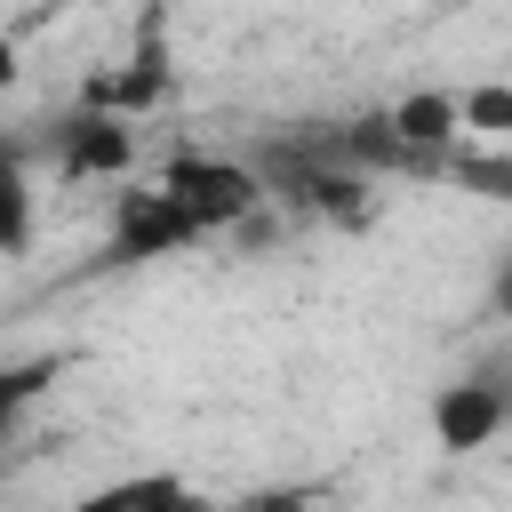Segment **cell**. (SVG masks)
<instances>
[{"label":"cell","instance_id":"13","mask_svg":"<svg viewBox=\"0 0 512 512\" xmlns=\"http://www.w3.org/2000/svg\"><path fill=\"white\" fill-rule=\"evenodd\" d=\"M488 304H496V320H512V256L496 264V280H488Z\"/></svg>","mask_w":512,"mask_h":512},{"label":"cell","instance_id":"1","mask_svg":"<svg viewBox=\"0 0 512 512\" xmlns=\"http://www.w3.org/2000/svg\"><path fill=\"white\" fill-rule=\"evenodd\" d=\"M152 192L192 224V240H224L264 208V176L248 160H232V152H176L152 176Z\"/></svg>","mask_w":512,"mask_h":512},{"label":"cell","instance_id":"11","mask_svg":"<svg viewBox=\"0 0 512 512\" xmlns=\"http://www.w3.org/2000/svg\"><path fill=\"white\" fill-rule=\"evenodd\" d=\"M56 368H64L56 352H40V360H0V432H16V416L56 384Z\"/></svg>","mask_w":512,"mask_h":512},{"label":"cell","instance_id":"3","mask_svg":"<svg viewBox=\"0 0 512 512\" xmlns=\"http://www.w3.org/2000/svg\"><path fill=\"white\" fill-rule=\"evenodd\" d=\"M376 120H384V136L424 168V184H440V160L464 144V104H456V88H400Z\"/></svg>","mask_w":512,"mask_h":512},{"label":"cell","instance_id":"2","mask_svg":"<svg viewBox=\"0 0 512 512\" xmlns=\"http://www.w3.org/2000/svg\"><path fill=\"white\" fill-rule=\"evenodd\" d=\"M168 88H176V64H168V16H160V8H144L128 64L88 80V112H112V120H144V112H152Z\"/></svg>","mask_w":512,"mask_h":512},{"label":"cell","instance_id":"6","mask_svg":"<svg viewBox=\"0 0 512 512\" xmlns=\"http://www.w3.org/2000/svg\"><path fill=\"white\" fill-rule=\"evenodd\" d=\"M504 424H512V392H504L496 376L440 384V400H432V440H440L448 456H480Z\"/></svg>","mask_w":512,"mask_h":512},{"label":"cell","instance_id":"4","mask_svg":"<svg viewBox=\"0 0 512 512\" xmlns=\"http://www.w3.org/2000/svg\"><path fill=\"white\" fill-rule=\"evenodd\" d=\"M128 168H136V120L72 112L56 128V176L64 184H128Z\"/></svg>","mask_w":512,"mask_h":512},{"label":"cell","instance_id":"12","mask_svg":"<svg viewBox=\"0 0 512 512\" xmlns=\"http://www.w3.org/2000/svg\"><path fill=\"white\" fill-rule=\"evenodd\" d=\"M304 504H320L312 488H256L248 496V512H304Z\"/></svg>","mask_w":512,"mask_h":512},{"label":"cell","instance_id":"7","mask_svg":"<svg viewBox=\"0 0 512 512\" xmlns=\"http://www.w3.org/2000/svg\"><path fill=\"white\" fill-rule=\"evenodd\" d=\"M64 512H216V496H208L200 480H184V472L152 464V472L96 480V488H88V496H72Z\"/></svg>","mask_w":512,"mask_h":512},{"label":"cell","instance_id":"5","mask_svg":"<svg viewBox=\"0 0 512 512\" xmlns=\"http://www.w3.org/2000/svg\"><path fill=\"white\" fill-rule=\"evenodd\" d=\"M184 248H200L192 224H184L152 184H128L120 208H112V240H104V256H112V264H160V256H184Z\"/></svg>","mask_w":512,"mask_h":512},{"label":"cell","instance_id":"9","mask_svg":"<svg viewBox=\"0 0 512 512\" xmlns=\"http://www.w3.org/2000/svg\"><path fill=\"white\" fill-rule=\"evenodd\" d=\"M440 184H464L480 200H512V144H456L440 160Z\"/></svg>","mask_w":512,"mask_h":512},{"label":"cell","instance_id":"10","mask_svg":"<svg viewBox=\"0 0 512 512\" xmlns=\"http://www.w3.org/2000/svg\"><path fill=\"white\" fill-rule=\"evenodd\" d=\"M464 104V144H512V80H472L456 88Z\"/></svg>","mask_w":512,"mask_h":512},{"label":"cell","instance_id":"8","mask_svg":"<svg viewBox=\"0 0 512 512\" xmlns=\"http://www.w3.org/2000/svg\"><path fill=\"white\" fill-rule=\"evenodd\" d=\"M40 240V192L16 144H0V256H24Z\"/></svg>","mask_w":512,"mask_h":512}]
</instances>
